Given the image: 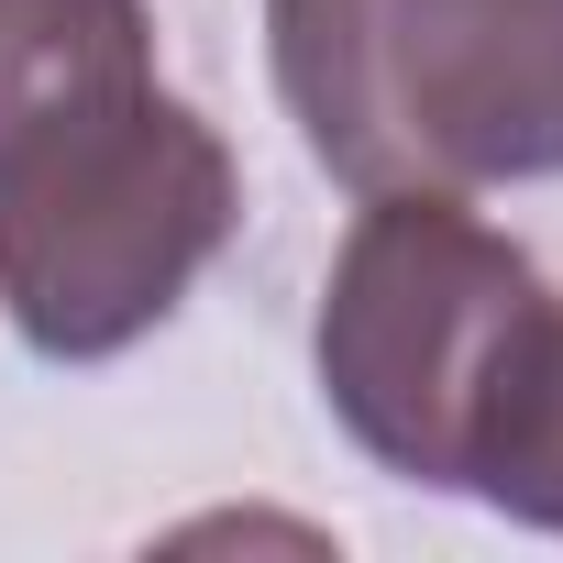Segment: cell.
I'll list each match as a JSON object with an SVG mask.
<instances>
[{"label": "cell", "mask_w": 563, "mask_h": 563, "mask_svg": "<svg viewBox=\"0 0 563 563\" xmlns=\"http://www.w3.org/2000/svg\"><path fill=\"white\" fill-rule=\"evenodd\" d=\"M265 67L354 199L563 177V0H265Z\"/></svg>", "instance_id": "obj_1"}, {"label": "cell", "mask_w": 563, "mask_h": 563, "mask_svg": "<svg viewBox=\"0 0 563 563\" xmlns=\"http://www.w3.org/2000/svg\"><path fill=\"white\" fill-rule=\"evenodd\" d=\"M232 221V144L166 78H144L0 155V310L45 365H111L177 321Z\"/></svg>", "instance_id": "obj_2"}, {"label": "cell", "mask_w": 563, "mask_h": 563, "mask_svg": "<svg viewBox=\"0 0 563 563\" xmlns=\"http://www.w3.org/2000/svg\"><path fill=\"white\" fill-rule=\"evenodd\" d=\"M541 299H552V276L464 199L442 188L365 199L321 276V321H310V365H321L343 442L398 486L464 497L486 409Z\"/></svg>", "instance_id": "obj_3"}, {"label": "cell", "mask_w": 563, "mask_h": 563, "mask_svg": "<svg viewBox=\"0 0 563 563\" xmlns=\"http://www.w3.org/2000/svg\"><path fill=\"white\" fill-rule=\"evenodd\" d=\"M155 78L144 0H0V155Z\"/></svg>", "instance_id": "obj_4"}, {"label": "cell", "mask_w": 563, "mask_h": 563, "mask_svg": "<svg viewBox=\"0 0 563 563\" xmlns=\"http://www.w3.org/2000/svg\"><path fill=\"white\" fill-rule=\"evenodd\" d=\"M464 497H486L497 519L563 541V288L530 310V332L508 354V387L486 409V442H475Z\"/></svg>", "instance_id": "obj_5"}]
</instances>
